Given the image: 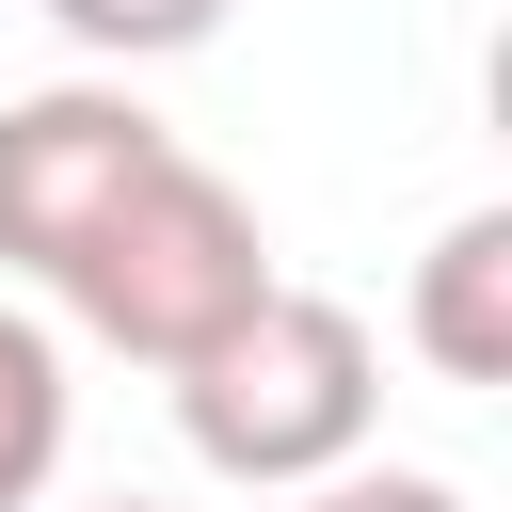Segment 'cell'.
I'll return each mask as SVG.
<instances>
[{
    "mask_svg": "<svg viewBox=\"0 0 512 512\" xmlns=\"http://www.w3.org/2000/svg\"><path fill=\"white\" fill-rule=\"evenodd\" d=\"M240 0H48V32L64 48H96V64H176V48H208Z\"/></svg>",
    "mask_w": 512,
    "mask_h": 512,
    "instance_id": "obj_6",
    "label": "cell"
},
{
    "mask_svg": "<svg viewBox=\"0 0 512 512\" xmlns=\"http://www.w3.org/2000/svg\"><path fill=\"white\" fill-rule=\"evenodd\" d=\"M400 336H416L432 384H512V208H464V224L416 256Z\"/></svg>",
    "mask_w": 512,
    "mask_h": 512,
    "instance_id": "obj_4",
    "label": "cell"
},
{
    "mask_svg": "<svg viewBox=\"0 0 512 512\" xmlns=\"http://www.w3.org/2000/svg\"><path fill=\"white\" fill-rule=\"evenodd\" d=\"M64 464V336L32 304H0V512H32Z\"/></svg>",
    "mask_w": 512,
    "mask_h": 512,
    "instance_id": "obj_5",
    "label": "cell"
},
{
    "mask_svg": "<svg viewBox=\"0 0 512 512\" xmlns=\"http://www.w3.org/2000/svg\"><path fill=\"white\" fill-rule=\"evenodd\" d=\"M176 160V128L128 96V80H48V96H0V272H64L144 176Z\"/></svg>",
    "mask_w": 512,
    "mask_h": 512,
    "instance_id": "obj_3",
    "label": "cell"
},
{
    "mask_svg": "<svg viewBox=\"0 0 512 512\" xmlns=\"http://www.w3.org/2000/svg\"><path fill=\"white\" fill-rule=\"evenodd\" d=\"M288 512H464V480H432V464H336V480H304Z\"/></svg>",
    "mask_w": 512,
    "mask_h": 512,
    "instance_id": "obj_7",
    "label": "cell"
},
{
    "mask_svg": "<svg viewBox=\"0 0 512 512\" xmlns=\"http://www.w3.org/2000/svg\"><path fill=\"white\" fill-rule=\"evenodd\" d=\"M176 432H192L208 480L304 496V480L368 464V432H384V352H368V320H352L336 288H288V272H272V288L176 368Z\"/></svg>",
    "mask_w": 512,
    "mask_h": 512,
    "instance_id": "obj_1",
    "label": "cell"
},
{
    "mask_svg": "<svg viewBox=\"0 0 512 512\" xmlns=\"http://www.w3.org/2000/svg\"><path fill=\"white\" fill-rule=\"evenodd\" d=\"M112 512H160V496H112Z\"/></svg>",
    "mask_w": 512,
    "mask_h": 512,
    "instance_id": "obj_8",
    "label": "cell"
},
{
    "mask_svg": "<svg viewBox=\"0 0 512 512\" xmlns=\"http://www.w3.org/2000/svg\"><path fill=\"white\" fill-rule=\"evenodd\" d=\"M256 288H272V240H256L240 176H208L192 144H176V160H160V176H144V192H128V208H112L64 272H48V304H64L96 352L160 368V384H176V368H192V352L256 304Z\"/></svg>",
    "mask_w": 512,
    "mask_h": 512,
    "instance_id": "obj_2",
    "label": "cell"
}]
</instances>
